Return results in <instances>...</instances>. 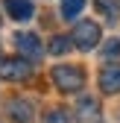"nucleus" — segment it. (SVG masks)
Segmentation results:
<instances>
[{
	"label": "nucleus",
	"instance_id": "f8f14e48",
	"mask_svg": "<svg viewBox=\"0 0 120 123\" xmlns=\"http://www.w3.org/2000/svg\"><path fill=\"white\" fill-rule=\"evenodd\" d=\"M100 9L106 12V18H108V21L117 18V0H100Z\"/></svg>",
	"mask_w": 120,
	"mask_h": 123
},
{
	"label": "nucleus",
	"instance_id": "ddd939ff",
	"mask_svg": "<svg viewBox=\"0 0 120 123\" xmlns=\"http://www.w3.org/2000/svg\"><path fill=\"white\" fill-rule=\"evenodd\" d=\"M102 56L111 59V56H120V41H108L106 47H102Z\"/></svg>",
	"mask_w": 120,
	"mask_h": 123
},
{
	"label": "nucleus",
	"instance_id": "f257e3e1",
	"mask_svg": "<svg viewBox=\"0 0 120 123\" xmlns=\"http://www.w3.org/2000/svg\"><path fill=\"white\" fill-rule=\"evenodd\" d=\"M53 82L65 94H76V91L85 88V73L76 65H56L53 68Z\"/></svg>",
	"mask_w": 120,
	"mask_h": 123
},
{
	"label": "nucleus",
	"instance_id": "20e7f679",
	"mask_svg": "<svg viewBox=\"0 0 120 123\" xmlns=\"http://www.w3.org/2000/svg\"><path fill=\"white\" fill-rule=\"evenodd\" d=\"M15 47H18V53L24 59H29V62H38L44 56V44H41V38L35 32H18L15 35Z\"/></svg>",
	"mask_w": 120,
	"mask_h": 123
},
{
	"label": "nucleus",
	"instance_id": "423d86ee",
	"mask_svg": "<svg viewBox=\"0 0 120 123\" xmlns=\"http://www.w3.org/2000/svg\"><path fill=\"white\" fill-rule=\"evenodd\" d=\"M76 117L79 123H102V109L94 97H82L76 103Z\"/></svg>",
	"mask_w": 120,
	"mask_h": 123
},
{
	"label": "nucleus",
	"instance_id": "9d476101",
	"mask_svg": "<svg viewBox=\"0 0 120 123\" xmlns=\"http://www.w3.org/2000/svg\"><path fill=\"white\" fill-rule=\"evenodd\" d=\"M70 47H73V44H70L67 35H56V38L50 41V53H53V56H65Z\"/></svg>",
	"mask_w": 120,
	"mask_h": 123
},
{
	"label": "nucleus",
	"instance_id": "1a4fd4ad",
	"mask_svg": "<svg viewBox=\"0 0 120 123\" xmlns=\"http://www.w3.org/2000/svg\"><path fill=\"white\" fill-rule=\"evenodd\" d=\"M82 9H85V0H62V15L67 21H73Z\"/></svg>",
	"mask_w": 120,
	"mask_h": 123
},
{
	"label": "nucleus",
	"instance_id": "7ed1b4c3",
	"mask_svg": "<svg viewBox=\"0 0 120 123\" xmlns=\"http://www.w3.org/2000/svg\"><path fill=\"white\" fill-rule=\"evenodd\" d=\"M32 76V62L24 59V56H15V59H0V79L6 82H24Z\"/></svg>",
	"mask_w": 120,
	"mask_h": 123
},
{
	"label": "nucleus",
	"instance_id": "9b49d317",
	"mask_svg": "<svg viewBox=\"0 0 120 123\" xmlns=\"http://www.w3.org/2000/svg\"><path fill=\"white\" fill-rule=\"evenodd\" d=\"M44 123H70V114H67V109H50Z\"/></svg>",
	"mask_w": 120,
	"mask_h": 123
},
{
	"label": "nucleus",
	"instance_id": "0eeeda50",
	"mask_svg": "<svg viewBox=\"0 0 120 123\" xmlns=\"http://www.w3.org/2000/svg\"><path fill=\"white\" fill-rule=\"evenodd\" d=\"M100 91L102 94H120V65H106L100 70Z\"/></svg>",
	"mask_w": 120,
	"mask_h": 123
},
{
	"label": "nucleus",
	"instance_id": "39448f33",
	"mask_svg": "<svg viewBox=\"0 0 120 123\" xmlns=\"http://www.w3.org/2000/svg\"><path fill=\"white\" fill-rule=\"evenodd\" d=\"M6 111L15 123H32L35 120V105L29 103V100H21V97H15L6 103Z\"/></svg>",
	"mask_w": 120,
	"mask_h": 123
},
{
	"label": "nucleus",
	"instance_id": "6e6552de",
	"mask_svg": "<svg viewBox=\"0 0 120 123\" xmlns=\"http://www.w3.org/2000/svg\"><path fill=\"white\" fill-rule=\"evenodd\" d=\"M6 12L12 21H29L32 18V0H6Z\"/></svg>",
	"mask_w": 120,
	"mask_h": 123
},
{
	"label": "nucleus",
	"instance_id": "f03ea898",
	"mask_svg": "<svg viewBox=\"0 0 120 123\" xmlns=\"http://www.w3.org/2000/svg\"><path fill=\"white\" fill-rule=\"evenodd\" d=\"M100 41H102V32H100V24H94V21H82L70 32V44L82 53H91Z\"/></svg>",
	"mask_w": 120,
	"mask_h": 123
}]
</instances>
